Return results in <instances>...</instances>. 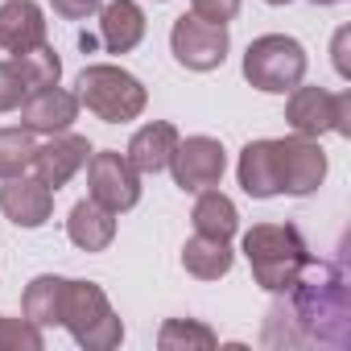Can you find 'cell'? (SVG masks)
I'll return each mask as SVG.
<instances>
[{
    "label": "cell",
    "instance_id": "9",
    "mask_svg": "<svg viewBox=\"0 0 351 351\" xmlns=\"http://www.w3.org/2000/svg\"><path fill=\"white\" fill-rule=\"evenodd\" d=\"M277 145V182H281V195H293V199H306L322 186L326 178V153L318 141L310 136H281L273 141Z\"/></svg>",
    "mask_w": 351,
    "mask_h": 351
},
{
    "label": "cell",
    "instance_id": "8",
    "mask_svg": "<svg viewBox=\"0 0 351 351\" xmlns=\"http://www.w3.org/2000/svg\"><path fill=\"white\" fill-rule=\"evenodd\" d=\"M169 50L186 71H215V66H223V58L232 50V34H228V25L186 13L169 29Z\"/></svg>",
    "mask_w": 351,
    "mask_h": 351
},
{
    "label": "cell",
    "instance_id": "7",
    "mask_svg": "<svg viewBox=\"0 0 351 351\" xmlns=\"http://www.w3.org/2000/svg\"><path fill=\"white\" fill-rule=\"evenodd\" d=\"M87 199H95L108 211H132L141 203V173L132 169V161L116 149H91L87 157Z\"/></svg>",
    "mask_w": 351,
    "mask_h": 351
},
{
    "label": "cell",
    "instance_id": "6",
    "mask_svg": "<svg viewBox=\"0 0 351 351\" xmlns=\"http://www.w3.org/2000/svg\"><path fill=\"white\" fill-rule=\"evenodd\" d=\"M285 120L298 136H326V132H339V136H351V91H322V87H293L289 91V104H285Z\"/></svg>",
    "mask_w": 351,
    "mask_h": 351
},
{
    "label": "cell",
    "instance_id": "4",
    "mask_svg": "<svg viewBox=\"0 0 351 351\" xmlns=\"http://www.w3.org/2000/svg\"><path fill=\"white\" fill-rule=\"evenodd\" d=\"M62 326L87 351H112V347L124 343V322H120V314L112 310L108 293L95 281H71L66 310H62Z\"/></svg>",
    "mask_w": 351,
    "mask_h": 351
},
{
    "label": "cell",
    "instance_id": "14",
    "mask_svg": "<svg viewBox=\"0 0 351 351\" xmlns=\"http://www.w3.org/2000/svg\"><path fill=\"white\" fill-rule=\"evenodd\" d=\"M46 42V13L38 0H5L0 5V50L25 54Z\"/></svg>",
    "mask_w": 351,
    "mask_h": 351
},
{
    "label": "cell",
    "instance_id": "22",
    "mask_svg": "<svg viewBox=\"0 0 351 351\" xmlns=\"http://www.w3.org/2000/svg\"><path fill=\"white\" fill-rule=\"evenodd\" d=\"M13 62H17V75H21V83H25L29 95L42 91V87H54V83L62 79V58L54 54L50 42L34 46V50H25V54H13Z\"/></svg>",
    "mask_w": 351,
    "mask_h": 351
},
{
    "label": "cell",
    "instance_id": "17",
    "mask_svg": "<svg viewBox=\"0 0 351 351\" xmlns=\"http://www.w3.org/2000/svg\"><path fill=\"white\" fill-rule=\"evenodd\" d=\"M66 240L79 252H104L116 240V211L99 207L95 199L75 203L71 207V219H66Z\"/></svg>",
    "mask_w": 351,
    "mask_h": 351
},
{
    "label": "cell",
    "instance_id": "18",
    "mask_svg": "<svg viewBox=\"0 0 351 351\" xmlns=\"http://www.w3.org/2000/svg\"><path fill=\"white\" fill-rule=\"evenodd\" d=\"M240 186L248 199H273L281 195V182H277V145L273 141H248L244 153H240Z\"/></svg>",
    "mask_w": 351,
    "mask_h": 351
},
{
    "label": "cell",
    "instance_id": "27",
    "mask_svg": "<svg viewBox=\"0 0 351 351\" xmlns=\"http://www.w3.org/2000/svg\"><path fill=\"white\" fill-rule=\"evenodd\" d=\"M195 17L203 21H215V25H228L236 13H240V0H191Z\"/></svg>",
    "mask_w": 351,
    "mask_h": 351
},
{
    "label": "cell",
    "instance_id": "11",
    "mask_svg": "<svg viewBox=\"0 0 351 351\" xmlns=\"http://www.w3.org/2000/svg\"><path fill=\"white\" fill-rule=\"evenodd\" d=\"M87 157H91V141L87 136H79V132H50V141L34 149L29 173H34L42 186L62 191L75 173L87 165Z\"/></svg>",
    "mask_w": 351,
    "mask_h": 351
},
{
    "label": "cell",
    "instance_id": "10",
    "mask_svg": "<svg viewBox=\"0 0 351 351\" xmlns=\"http://www.w3.org/2000/svg\"><path fill=\"white\" fill-rule=\"evenodd\" d=\"M169 169H173V182H178L186 195H199V191H211L223 182V169H228V153L215 136H186L178 141L169 157Z\"/></svg>",
    "mask_w": 351,
    "mask_h": 351
},
{
    "label": "cell",
    "instance_id": "15",
    "mask_svg": "<svg viewBox=\"0 0 351 351\" xmlns=\"http://www.w3.org/2000/svg\"><path fill=\"white\" fill-rule=\"evenodd\" d=\"M178 141L182 136H178V128H173L169 120H153V124L132 132L124 157L132 161L136 173H161V169H169V157H173V149H178Z\"/></svg>",
    "mask_w": 351,
    "mask_h": 351
},
{
    "label": "cell",
    "instance_id": "16",
    "mask_svg": "<svg viewBox=\"0 0 351 351\" xmlns=\"http://www.w3.org/2000/svg\"><path fill=\"white\" fill-rule=\"evenodd\" d=\"M145 38V13L136 0H108L99 9V42L108 54H128Z\"/></svg>",
    "mask_w": 351,
    "mask_h": 351
},
{
    "label": "cell",
    "instance_id": "29",
    "mask_svg": "<svg viewBox=\"0 0 351 351\" xmlns=\"http://www.w3.org/2000/svg\"><path fill=\"white\" fill-rule=\"evenodd\" d=\"M347 42H351V29L343 25V29L335 34V46H330V54H335V71H339V79H351V58H347Z\"/></svg>",
    "mask_w": 351,
    "mask_h": 351
},
{
    "label": "cell",
    "instance_id": "30",
    "mask_svg": "<svg viewBox=\"0 0 351 351\" xmlns=\"http://www.w3.org/2000/svg\"><path fill=\"white\" fill-rule=\"evenodd\" d=\"M310 5H339V0H310Z\"/></svg>",
    "mask_w": 351,
    "mask_h": 351
},
{
    "label": "cell",
    "instance_id": "12",
    "mask_svg": "<svg viewBox=\"0 0 351 351\" xmlns=\"http://www.w3.org/2000/svg\"><path fill=\"white\" fill-rule=\"evenodd\" d=\"M0 211L9 215V223L17 228H46L54 215V191L42 186L34 173H13V178H0Z\"/></svg>",
    "mask_w": 351,
    "mask_h": 351
},
{
    "label": "cell",
    "instance_id": "25",
    "mask_svg": "<svg viewBox=\"0 0 351 351\" xmlns=\"http://www.w3.org/2000/svg\"><path fill=\"white\" fill-rule=\"evenodd\" d=\"M46 335L29 318H9L0 314V351H42Z\"/></svg>",
    "mask_w": 351,
    "mask_h": 351
},
{
    "label": "cell",
    "instance_id": "20",
    "mask_svg": "<svg viewBox=\"0 0 351 351\" xmlns=\"http://www.w3.org/2000/svg\"><path fill=\"white\" fill-rule=\"evenodd\" d=\"M232 265H236V252H232V244L219 240V236L195 232V236L182 244V269H186L191 277H199V281H219V277L232 273Z\"/></svg>",
    "mask_w": 351,
    "mask_h": 351
},
{
    "label": "cell",
    "instance_id": "2",
    "mask_svg": "<svg viewBox=\"0 0 351 351\" xmlns=\"http://www.w3.org/2000/svg\"><path fill=\"white\" fill-rule=\"evenodd\" d=\"M240 248L265 293H285L293 277L310 265V248L293 223H256L252 232H244Z\"/></svg>",
    "mask_w": 351,
    "mask_h": 351
},
{
    "label": "cell",
    "instance_id": "26",
    "mask_svg": "<svg viewBox=\"0 0 351 351\" xmlns=\"http://www.w3.org/2000/svg\"><path fill=\"white\" fill-rule=\"evenodd\" d=\"M25 95H29V91H25L21 75H17V62H13V58L0 62V112H17Z\"/></svg>",
    "mask_w": 351,
    "mask_h": 351
},
{
    "label": "cell",
    "instance_id": "3",
    "mask_svg": "<svg viewBox=\"0 0 351 351\" xmlns=\"http://www.w3.org/2000/svg\"><path fill=\"white\" fill-rule=\"evenodd\" d=\"M75 95L79 104L99 116L104 124H128L145 112L149 104V91L136 75H128L124 66H112V62H95V66H83L79 79H75Z\"/></svg>",
    "mask_w": 351,
    "mask_h": 351
},
{
    "label": "cell",
    "instance_id": "21",
    "mask_svg": "<svg viewBox=\"0 0 351 351\" xmlns=\"http://www.w3.org/2000/svg\"><path fill=\"white\" fill-rule=\"evenodd\" d=\"M191 219H195V232L219 236V240H232V236L240 232V211H236V203H232L223 191H215V186H211V191H199Z\"/></svg>",
    "mask_w": 351,
    "mask_h": 351
},
{
    "label": "cell",
    "instance_id": "19",
    "mask_svg": "<svg viewBox=\"0 0 351 351\" xmlns=\"http://www.w3.org/2000/svg\"><path fill=\"white\" fill-rule=\"evenodd\" d=\"M66 289H71V277H54V273H42L25 285L21 293V310L34 326H62V310H66Z\"/></svg>",
    "mask_w": 351,
    "mask_h": 351
},
{
    "label": "cell",
    "instance_id": "24",
    "mask_svg": "<svg viewBox=\"0 0 351 351\" xmlns=\"http://www.w3.org/2000/svg\"><path fill=\"white\" fill-rule=\"evenodd\" d=\"M34 132L29 128H0V178H13V173H25L34 161Z\"/></svg>",
    "mask_w": 351,
    "mask_h": 351
},
{
    "label": "cell",
    "instance_id": "23",
    "mask_svg": "<svg viewBox=\"0 0 351 351\" xmlns=\"http://www.w3.org/2000/svg\"><path fill=\"white\" fill-rule=\"evenodd\" d=\"M219 343V335L199 322V318H169L161 330H157V347L161 351H211Z\"/></svg>",
    "mask_w": 351,
    "mask_h": 351
},
{
    "label": "cell",
    "instance_id": "1",
    "mask_svg": "<svg viewBox=\"0 0 351 351\" xmlns=\"http://www.w3.org/2000/svg\"><path fill=\"white\" fill-rule=\"evenodd\" d=\"M281 302L265 318V347H347L351 343V293L347 273L330 261H314L293 277Z\"/></svg>",
    "mask_w": 351,
    "mask_h": 351
},
{
    "label": "cell",
    "instance_id": "28",
    "mask_svg": "<svg viewBox=\"0 0 351 351\" xmlns=\"http://www.w3.org/2000/svg\"><path fill=\"white\" fill-rule=\"evenodd\" d=\"M50 9L62 17V21H87L104 9V0H50Z\"/></svg>",
    "mask_w": 351,
    "mask_h": 351
},
{
    "label": "cell",
    "instance_id": "13",
    "mask_svg": "<svg viewBox=\"0 0 351 351\" xmlns=\"http://www.w3.org/2000/svg\"><path fill=\"white\" fill-rule=\"evenodd\" d=\"M79 95L75 91H66V87H42V91H34V95H25L21 99V128H29L34 136L38 132H66L75 120H79Z\"/></svg>",
    "mask_w": 351,
    "mask_h": 351
},
{
    "label": "cell",
    "instance_id": "5",
    "mask_svg": "<svg viewBox=\"0 0 351 351\" xmlns=\"http://www.w3.org/2000/svg\"><path fill=\"white\" fill-rule=\"evenodd\" d=\"M244 79H248L256 91L289 95V91L306 79V50H302V42L289 38V34H265V38L248 42Z\"/></svg>",
    "mask_w": 351,
    "mask_h": 351
}]
</instances>
